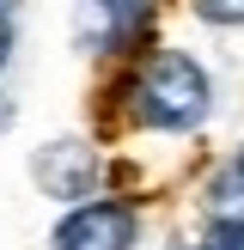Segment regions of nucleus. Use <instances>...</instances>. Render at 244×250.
Returning a JSON list of instances; mask_svg holds the SVG:
<instances>
[{"instance_id":"5","label":"nucleus","mask_w":244,"mask_h":250,"mask_svg":"<svg viewBox=\"0 0 244 250\" xmlns=\"http://www.w3.org/2000/svg\"><path fill=\"white\" fill-rule=\"evenodd\" d=\"M207 208H214L220 220H244V153H232L226 165L214 171V183H207Z\"/></svg>"},{"instance_id":"7","label":"nucleus","mask_w":244,"mask_h":250,"mask_svg":"<svg viewBox=\"0 0 244 250\" xmlns=\"http://www.w3.org/2000/svg\"><path fill=\"white\" fill-rule=\"evenodd\" d=\"M207 250H244V220H220V232H214Z\"/></svg>"},{"instance_id":"8","label":"nucleus","mask_w":244,"mask_h":250,"mask_svg":"<svg viewBox=\"0 0 244 250\" xmlns=\"http://www.w3.org/2000/svg\"><path fill=\"white\" fill-rule=\"evenodd\" d=\"M6 55H12V12H6V0H0V67H6Z\"/></svg>"},{"instance_id":"1","label":"nucleus","mask_w":244,"mask_h":250,"mask_svg":"<svg viewBox=\"0 0 244 250\" xmlns=\"http://www.w3.org/2000/svg\"><path fill=\"white\" fill-rule=\"evenodd\" d=\"M128 98H134V116L146 128H165V134H183L207 116L214 92H207V73L195 67L183 49H153L141 61V73L128 80Z\"/></svg>"},{"instance_id":"6","label":"nucleus","mask_w":244,"mask_h":250,"mask_svg":"<svg viewBox=\"0 0 244 250\" xmlns=\"http://www.w3.org/2000/svg\"><path fill=\"white\" fill-rule=\"evenodd\" d=\"M207 24H244V0H195Z\"/></svg>"},{"instance_id":"4","label":"nucleus","mask_w":244,"mask_h":250,"mask_svg":"<svg viewBox=\"0 0 244 250\" xmlns=\"http://www.w3.org/2000/svg\"><path fill=\"white\" fill-rule=\"evenodd\" d=\"M37 183H43V195H55V202L92 195V183H98L92 146H80V141H49L43 153H37Z\"/></svg>"},{"instance_id":"9","label":"nucleus","mask_w":244,"mask_h":250,"mask_svg":"<svg viewBox=\"0 0 244 250\" xmlns=\"http://www.w3.org/2000/svg\"><path fill=\"white\" fill-rule=\"evenodd\" d=\"M6 116H12V104H6V98H0V122H6Z\"/></svg>"},{"instance_id":"3","label":"nucleus","mask_w":244,"mask_h":250,"mask_svg":"<svg viewBox=\"0 0 244 250\" xmlns=\"http://www.w3.org/2000/svg\"><path fill=\"white\" fill-rule=\"evenodd\" d=\"M141 24H146V0H80L73 31H80L85 49L110 55V49H128L141 37Z\"/></svg>"},{"instance_id":"2","label":"nucleus","mask_w":244,"mask_h":250,"mask_svg":"<svg viewBox=\"0 0 244 250\" xmlns=\"http://www.w3.org/2000/svg\"><path fill=\"white\" fill-rule=\"evenodd\" d=\"M134 244V214L122 202H80L55 226V250H128Z\"/></svg>"}]
</instances>
